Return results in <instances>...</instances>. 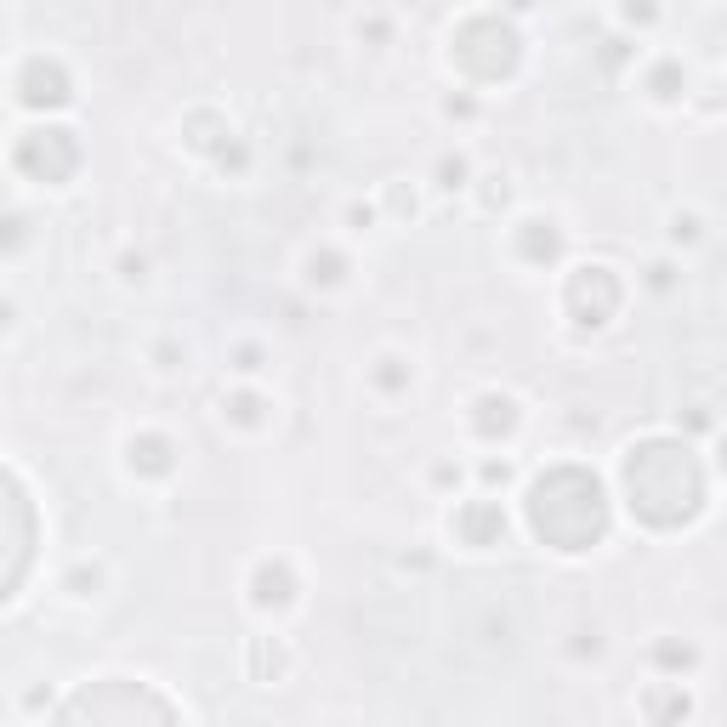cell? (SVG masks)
Masks as SVG:
<instances>
[{
    "instance_id": "cell-1",
    "label": "cell",
    "mask_w": 727,
    "mask_h": 727,
    "mask_svg": "<svg viewBox=\"0 0 727 727\" xmlns=\"http://www.w3.org/2000/svg\"><path fill=\"white\" fill-rule=\"evenodd\" d=\"M625 500L642 523L654 529H676V523H693L699 506H705V472L693 461L688 444L676 438H648L625 455Z\"/></svg>"
},
{
    "instance_id": "cell-2",
    "label": "cell",
    "mask_w": 727,
    "mask_h": 727,
    "mask_svg": "<svg viewBox=\"0 0 727 727\" xmlns=\"http://www.w3.org/2000/svg\"><path fill=\"white\" fill-rule=\"evenodd\" d=\"M529 523L557 551H591L608 534L603 483L580 472V466H557L529 489Z\"/></svg>"
},
{
    "instance_id": "cell-3",
    "label": "cell",
    "mask_w": 727,
    "mask_h": 727,
    "mask_svg": "<svg viewBox=\"0 0 727 727\" xmlns=\"http://www.w3.org/2000/svg\"><path fill=\"white\" fill-rule=\"evenodd\" d=\"M449 63H455L466 80L495 86V80H506V74L523 63V35H517V23L500 18V12H472V18H461V29L449 35Z\"/></svg>"
},
{
    "instance_id": "cell-4",
    "label": "cell",
    "mask_w": 727,
    "mask_h": 727,
    "mask_svg": "<svg viewBox=\"0 0 727 727\" xmlns=\"http://www.w3.org/2000/svg\"><path fill=\"white\" fill-rule=\"evenodd\" d=\"M18 171H29L35 182H46V188H63V182L80 171V142H74V131H63V125H35V131H23L18 137Z\"/></svg>"
},
{
    "instance_id": "cell-5",
    "label": "cell",
    "mask_w": 727,
    "mask_h": 727,
    "mask_svg": "<svg viewBox=\"0 0 727 727\" xmlns=\"http://www.w3.org/2000/svg\"><path fill=\"white\" fill-rule=\"evenodd\" d=\"M620 302H625V284H620V273L614 267H603V262H586V267H574L568 273V290H563V307L574 313V324H608L614 313H620Z\"/></svg>"
},
{
    "instance_id": "cell-6",
    "label": "cell",
    "mask_w": 727,
    "mask_h": 727,
    "mask_svg": "<svg viewBox=\"0 0 727 727\" xmlns=\"http://www.w3.org/2000/svg\"><path fill=\"white\" fill-rule=\"evenodd\" d=\"M12 91H18L23 108H69L74 103V80L63 69V57L52 52H29L12 74Z\"/></svg>"
},
{
    "instance_id": "cell-7",
    "label": "cell",
    "mask_w": 727,
    "mask_h": 727,
    "mask_svg": "<svg viewBox=\"0 0 727 727\" xmlns=\"http://www.w3.org/2000/svg\"><path fill=\"white\" fill-rule=\"evenodd\" d=\"M517 421H523V409H517L512 392H478V398H472V432H478L483 444L512 438Z\"/></svg>"
},
{
    "instance_id": "cell-8",
    "label": "cell",
    "mask_w": 727,
    "mask_h": 727,
    "mask_svg": "<svg viewBox=\"0 0 727 727\" xmlns=\"http://www.w3.org/2000/svg\"><path fill=\"white\" fill-rule=\"evenodd\" d=\"M125 466L137 478H171L177 472V444L165 432H131L125 438Z\"/></svg>"
},
{
    "instance_id": "cell-9",
    "label": "cell",
    "mask_w": 727,
    "mask_h": 727,
    "mask_svg": "<svg viewBox=\"0 0 727 727\" xmlns=\"http://www.w3.org/2000/svg\"><path fill=\"white\" fill-rule=\"evenodd\" d=\"M688 86H693V74H688V63L682 57H654L648 69H642V91H648V103H659V108H676L682 97H688Z\"/></svg>"
},
{
    "instance_id": "cell-10",
    "label": "cell",
    "mask_w": 727,
    "mask_h": 727,
    "mask_svg": "<svg viewBox=\"0 0 727 727\" xmlns=\"http://www.w3.org/2000/svg\"><path fill=\"white\" fill-rule=\"evenodd\" d=\"M455 534H461L466 546H500V534H506V512H500L495 500H466L461 512H455Z\"/></svg>"
},
{
    "instance_id": "cell-11",
    "label": "cell",
    "mask_w": 727,
    "mask_h": 727,
    "mask_svg": "<svg viewBox=\"0 0 727 727\" xmlns=\"http://www.w3.org/2000/svg\"><path fill=\"white\" fill-rule=\"evenodd\" d=\"M250 603L267 608V614H279V608L296 603V574H290L284 557H267V563L256 568V580H250Z\"/></svg>"
},
{
    "instance_id": "cell-12",
    "label": "cell",
    "mask_w": 727,
    "mask_h": 727,
    "mask_svg": "<svg viewBox=\"0 0 727 727\" xmlns=\"http://www.w3.org/2000/svg\"><path fill=\"white\" fill-rule=\"evenodd\" d=\"M517 250H523V262L546 267L557 250H563V228L551 222V216H523L517 222Z\"/></svg>"
},
{
    "instance_id": "cell-13",
    "label": "cell",
    "mask_w": 727,
    "mask_h": 727,
    "mask_svg": "<svg viewBox=\"0 0 727 727\" xmlns=\"http://www.w3.org/2000/svg\"><path fill=\"white\" fill-rule=\"evenodd\" d=\"M642 710L654 716V727H676L693 710V699H688V688H682V682H665V688L642 693Z\"/></svg>"
},
{
    "instance_id": "cell-14",
    "label": "cell",
    "mask_w": 727,
    "mask_h": 727,
    "mask_svg": "<svg viewBox=\"0 0 727 727\" xmlns=\"http://www.w3.org/2000/svg\"><path fill=\"white\" fill-rule=\"evenodd\" d=\"M307 284H313V290L347 284V256H341V250H313V256H307Z\"/></svg>"
},
{
    "instance_id": "cell-15",
    "label": "cell",
    "mask_w": 727,
    "mask_h": 727,
    "mask_svg": "<svg viewBox=\"0 0 727 727\" xmlns=\"http://www.w3.org/2000/svg\"><path fill=\"white\" fill-rule=\"evenodd\" d=\"M432 177H438V188H444V194H461V188H472V160L455 148V154H444V160H438V171H432Z\"/></svg>"
},
{
    "instance_id": "cell-16",
    "label": "cell",
    "mask_w": 727,
    "mask_h": 727,
    "mask_svg": "<svg viewBox=\"0 0 727 727\" xmlns=\"http://www.w3.org/2000/svg\"><path fill=\"white\" fill-rule=\"evenodd\" d=\"M665 239H671L676 250H688L705 239V222H699V211H671V228H665Z\"/></svg>"
},
{
    "instance_id": "cell-17",
    "label": "cell",
    "mask_w": 727,
    "mask_h": 727,
    "mask_svg": "<svg viewBox=\"0 0 727 727\" xmlns=\"http://www.w3.org/2000/svg\"><path fill=\"white\" fill-rule=\"evenodd\" d=\"M262 398H256V392H233V398H222V415H233V421L239 426H256L262 421Z\"/></svg>"
},
{
    "instance_id": "cell-18",
    "label": "cell",
    "mask_w": 727,
    "mask_h": 727,
    "mask_svg": "<svg viewBox=\"0 0 727 727\" xmlns=\"http://www.w3.org/2000/svg\"><path fill=\"white\" fill-rule=\"evenodd\" d=\"M375 381H381V387L387 392H398V387H409V381H415V370H409L404 358H375Z\"/></svg>"
},
{
    "instance_id": "cell-19",
    "label": "cell",
    "mask_w": 727,
    "mask_h": 727,
    "mask_svg": "<svg viewBox=\"0 0 727 727\" xmlns=\"http://www.w3.org/2000/svg\"><path fill=\"white\" fill-rule=\"evenodd\" d=\"M250 654H256V676H267V665H273V676L284 671V648L273 637H256V648H250Z\"/></svg>"
},
{
    "instance_id": "cell-20",
    "label": "cell",
    "mask_w": 727,
    "mask_h": 727,
    "mask_svg": "<svg viewBox=\"0 0 727 727\" xmlns=\"http://www.w3.org/2000/svg\"><path fill=\"white\" fill-rule=\"evenodd\" d=\"M654 659H659V665H671V671H688V665H693V648H688V642H659Z\"/></svg>"
},
{
    "instance_id": "cell-21",
    "label": "cell",
    "mask_w": 727,
    "mask_h": 727,
    "mask_svg": "<svg viewBox=\"0 0 727 727\" xmlns=\"http://www.w3.org/2000/svg\"><path fill=\"white\" fill-rule=\"evenodd\" d=\"M659 18H665L659 6H620V23H625V29H654Z\"/></svg>"
},
{
    "instance_id": "cell-22",
    "label": "cell",
    "mask_w": 727,
    "mask_h": 727,
    "mask_svg": "<svg viewBox=\"0 0 727 727\" xmlns=\"http://www.w3.org/2000/svg\"><path fill=\"white\" fill-rule=\"evenodd\" d=\"M233 370L256 375V370H262V347H256V341H239V347H233Z\"/></svg>"
},
{
    "instance_id": "cell-23",
    "label": "cell",
    "mask_w": 727,
    "mask_h": 727,
    "mask_svg": "<svg viewBox=\"0 0 727 727\" xmlns=\"http://www.w3.org/2000/svg\"><path fill=\"white\" fill-rule=\"evenodd\" d=\"M444 114H449V120H478V97L455 91V97H444Z\"/></svg>"
},
{
    "instance_id": "cell-24",
    "label": "cell",
    "mask_w": 727,
    "mask_h": 727,
    "mask_svg": "<svg viewBox=\"0 0 727 727\" xmlns=\"http://www.w3.org/2000/svg\"><path fill=\"white\" fill-rule=\"evenodd\" d=\"M648 284H654V290H671V284H676V267L671 262H654V267H648Z\"/></svg>"
},
{
    "instance_id": "cell-25",
    "label": "cell",
    "mask_w": 727,
    "mask_h": 727,
    "mask_svg": "<svg viewBox=\"0 0 727 727\" xmlns=\"http://www.w3.org/2000/svg\"><path fill=\"white\" fill-rule=\"evenodd\" d=\"M512 478V461H483V483L495 489V483H506Z\"/></svg>"
},
{
    "instance_id": "cell-26",
    "label": "cell",
    "mask_w": 727,
    "mask_h": 727,
    "mask_svg": "<svg viewBox=\"0 0 727 727\" xmlns=\"http://www.w3.org/2000/svg\"><path fill=\"white\" fill-rule=\"evenodd\" d=\"M716 466L727 472V432H722V444H716Z\"/></svg>"
}]
</instances>
